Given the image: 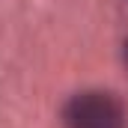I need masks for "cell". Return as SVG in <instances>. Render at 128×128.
I'll return each mask as SVG.
<instances>
[{"label": "cell", "mask_w": 128, "mask_h": 128, "mask_svg": "<svg viewBox=\"0 0 128 128\" xmlns=\"http://www.w3.org/2000/svg\"><path fill=\"white\" fill-rule=\"evenodd\" d=\"M66 128H128L122 101L107 90H84L63 104Z\"/></svg>", "instance_id": "cell-1"}, {"label": "cell", "mask_w": 128, "mask_h": 128, "mask_svg": "<svg viewBox=\"0 0 128 128\" xmlns=\"http://www.w3.org/2000/svg\"><path fill=\"white\" fill-rule=\"evenodd\" d=\"M125 63H128V39H125Z\"/></svg>", "instance_id": "cell-2"}]
</instances>
